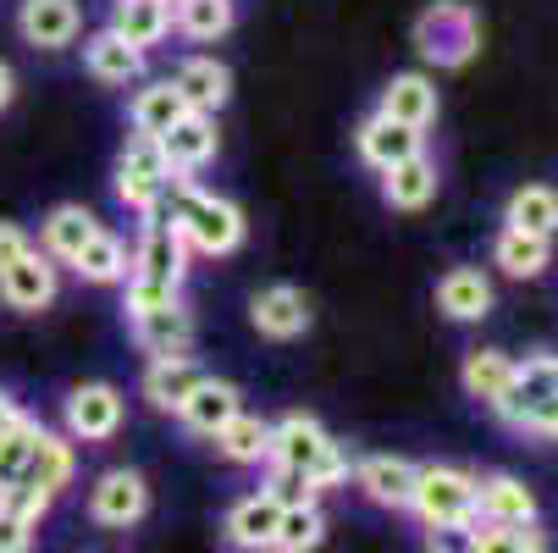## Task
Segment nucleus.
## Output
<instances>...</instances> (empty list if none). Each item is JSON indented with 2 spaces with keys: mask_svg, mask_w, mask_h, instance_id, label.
I'll return each instance as SVG.
<instances>
[{
  "mask_svg": "<svg viewBox=\"0 0 558 553\" xmlns=\"http://www.w3.org/2000/svg\"><path fill=\"white\" fill-rule=\"evenodd\" d=\"M327 537V515L310 504H288L282 509V526H277V553H310V548H322Z\"/></svg>",
  "mask_w": 558,
  "mask_h": 553,
  "instance_id": "37",
  "label": "nucleus"
},
{
  "mask_svg": "<svg viewBox=\"0 0 558 553\" xmlns=\"http://www.w3.org/2000/svg\"><path fill=\"white\" fill-rule=\"evenodd\" d=\"M437 161L421 149V155H410V161H398V167H387L381 172V200L392 205V211H426L432 200H437Z\"/></svg>",
  "mask_w": 558,
  "mask_h": 553,
  "instance_id": "23",
  "label": "nucleus"
},
{
  "mask_svg": "<svg viewBox=\"0 0 558 553\" xmlns=\"http://www.w3.org/2000/svg\"><path fill=\"white\" fill-rule=\"evenodd\" d=\"M277 526H282V504L260 488L250 498H238L227 509V542L244 548V553H271L277 548Z\"/></svg>",
  "mask_w": 558,
  "mask_h": 553,
  "instance_id": "16",
  "label": "nucleus"
},
{
  "mask_svg": "<svg viewBox=\"0 0 558 553\" xmlns=\"http://www.w3.org/2000/svg\"><path fill=\"white\" fill-rule=\"evenodd\" d=\"M504 227H520L531 239H558V189L553 183H525L509 194Z\"/></svg>",
  "mask_w": 558,
  "mask_h": 553,
  "instance_id": "29",
  "label": "nucleus"
},
{
  "mask_svg": "<svg viewBox=\"0 0 558 553\" xmlns=\"http://www.w3.org/2000/svg\"><path fill=\"white\" fill-rule=\"evenodd\" d=\"M250 322H255L260 338H277V344L304 338L310 333V299L293 282H271V288H260L250 299Z\"/></svg>",
  "mask_w": 558,
  "mask_h": 553,
  "instance_id": "13",
  "label": "nucleus"
},
{
  "mask_svg": "<svg viewBox=\"0 0 558 553\" xmlns=\"http://www.w3.org/2000/svg\"><path fill=\"white\" fill-rule=\"evenodd\" d=\"M167 304H183V288L128 277V299H122V310H128V315H149V310H167Z\"/></svg>",
  "mask_w": 558,
  "mask_h": 553,
  "instance_id": "39",
  "label": "nucleus"
},
{
  "mask_svg": "<svg viewBox=\"0 0 558 553\" xmlns=\"http://www.w3.org/2000/svg\"><path fill=\"white\" fill-rule=\"evenodd\" d=\"M210 371L199 365V360H189V354H178V360H149V371H144V399L155 405V410H183V399L205 382Z\"/></svg>",
  "mask_w": 558,
  "mask_h": 553,
  "instance_id": "27",
  "label": "nucleus"
},
{
  "mask_svg": "<svg viewBox=\"0 0 558 553\" xmlns=\"http://www.w3.org/2000/svg\"><path fill=\"white\" fill-rule=\"evenodd\" d=\"M189 106H183V95H178V84L172 77H161V84H144L138 95H133V106H128V117H133V133H144V139H161L178 117H183Z\"/></svg>",
  "mask_w": 558,
  "mask_h": 553,
  "instance_id": "30",
  "label": "nucleus"
},
{
  "mask_svg": "<svg viewBox=\"0 0 558 553\" xmlns=\"http://www.w3.org/2000/svg\"><path fill=\"white\" fill-rule=\"evenodd\" d=\"M415 50L421 61L453 72V67H470L475 50H482V17L464 0H432V7L415 17Z\"/></svg>",
  "mask_w": 558,
  "mask_h": 553,
  "instance_id": "2",
  "label": "nucleus"
},
{
  "mask_svg": "<svg viewBox=\"0 0 558 553\" xmlns=\"http://www.w3.org/2000/svg\"><path fill=\"white\" fill-rule=\"evenodd\" d=\"M167 194H172V200H161V205H167L161 221L178 232L194 255H232L238 244H244V211H238L232 200L205 194V189H194L189 178H172Z\"/></svg>",
  "mask_w": 558,
  "mask_h": 553,
  "instance_id": "1",
  "label": "nucleus"
},
{
  "mask_svg": "<svg viewBox=\"0 0 558 553\" xmlns=\"http://www.w3.org/2000/svg\"><path fill=\"white\" fill-rule=\"evenodd\" d=\"M12 100H17V72H12L7 61H0V111H7Z\"/></svg>",
  "mask_w": 558,
  "mask_h": 553,
  "instance_id": "46",
  "label": "nucleus"
},
{
  "mask_svg": "<svg viewBox=\"0 0 558 553\" xmlns=\"http://www.w3.org/2000/svg\"><path fill=\"white\" fill-rule=\"evenodd\" d=\"M475 520H493V526H536V493L498 470V477H475Z\"/></svg>",
  "mask_w": 558,
  "mask_h": 553,
  "instance_id": "14",
  "label": "nucleus"
},
{
  "mask_svg": "<svg viewBox=\"0 0 558 553\" xmlns=\"http://www.w3.org/2000/svg\"><path fill=\"white\" fill-rule=\"evenodd\" d=\"M56 288H61L56 261L39 255V244H34L23 261H12L7 272H0V304L17 310V315H39V310H50V304H56Z\"/></svg>",
  "mask_w": 558,
  "mask_h": 553,
  "instance_id": "7",
  "label": "nucleus"
},
{
  "mask_svg": "<svg viewBox=\"0 0 558 553\" xmlns=\"http://www.w3.org/2000/svg\"><path fill=\"white\" fill-rule=\"evenodd\" d=\"M183 272H189V244L178 239V232H172L161 216H149L144 232H138V250H133V272H128V277L183 288Z\"/></svg>",
  "mask_w": 558,
  "mask_h": 553,
  "instance_id": "11",
  "label": "nucleus"
},
{
  "mask_svg": "<svg viewBox=\"0 0 558 553\" xmlns=\"http://www.w3.org/2000/svg\"><path fill=\"white\" fill-rule=\"evenodd\" d=\"M50 493H39V488H28V482H17V488H7V493H0V509H7V515H17V520H28L34 531H39V520L50 515Z\"/></svg>",
  "mask_w": 558,
  "mask_h": 553,
  "instance_id": "40",
  "label": "nucleus"
},
{
  "mask_svg": "<svg viewBox=\"0 0 558 553\" xmlns=\"http://www.w3.org/2000/svg\"><path fill=\"white\" fill-rule=\"evenodd\" d=\"M172 28L183 39L210 45L232 28V0H172Z\"/></svg>",
  "mask_w": 558,
  "mask_h": 553,
  "instance_id": "35",
  "label": "nucleus"
},
{
  "mask_svg": "<svg viewBox=\"0 0 558 553\" xmlns=\"http://www.w3.org/2000/svg\"><path fill=\"white\" fill-rule=\"evenodd\" d=\"M144 509H149V488H144L138 470H128V465L106 470V477L89 488V515H95L100 526H111V531L138 526V520H144Z\"/></svg>",
  "mask_w": 558,
  "mask_h": 553,
  "instance_id": "9",
  "label": "nucleus"
},
{
  "mask_svg": "<svg viewBox=\"0 0 558 553\" xmlns=\"http://www.w3.org/2000/svg\"><path fill=\"white\" fill-rule=\"evenodd\" d=\"M453 553H470V548H453Z\"/></svg>",
  "mask_w": 558,
  "mask_h": 553,
  "instance_id": "48",
  "label": "nucleus"
},
{
  "mask_svg": "<svg viewBox=\"0 0 558 553\" xmlns=\"http://www.w3.org/2000/svg\"><path fill=\"white\" fill-rule=\"evenodd\" d=\"M470 553H547V537L536 526H493L475 520L470 526Z\"/></svg>",
  "mask_w": 558,
  "mask_h": 553,
  "instance_id": "36",
  "label": "nucleus"
},
{
  "mask_svg": "<svg viewBox=\"0 0 558 553\" xmlns=\"http://www.w3.org/2000/svg\"><path fill=\"white\" fill-rule=\"evenodd\" d=\"M133 338L149 360H178L189 354L194 344V315L183 304H167V310H149V315H133Z\"/></svg>",
  "mask_w": 558,
  "mask_h": 553,
  "instance_id": "19",
  "label": "nucleus"
},
{
  "mask_svg": "<svg viewBox=\"0 0 558 553\" xmlns=\"http://www.w3.org/2000/svg\"><path fill=\"white\" fill-rule=\"evenodd\" d=\"M332 454H338V443L327 437V426L315 416H282L271 426V465H293L304 477H315Z\"/></svg>",
  "mask_w": 558,
  "mask_h": 553,
  "instance_id": "8",
  "label": "nucleus"
},
{
  "mask_svg": "<svg viewBox=\"0 0 558 553\" xmlns=\"http://www.w3.org/2000/svg\"><path fill=\"white\" fill-rule=\"evenodd\" d=\"M95 232H100L95 211H84V205H56V211L39 221V255H50L56 266H72L77 250H84Z\"/></svg>",
  "mask_w": 558,
  "mask_h": 553,
  "instance_id": "21",
  "label": "nucleus"
},
{
  "mask_svg": "<svg viewBox=\"0 0 558 553\" xmlns=\"http://www.w3.org/2000/svg\"><path fill=\"white\" fill-rule=\"evenodd\" d=\"M238 410H244V399H238V387L232 382H216V376H205L194 393H189V399H183V426L189 432H199V437H216Z\"/></svg>",
  "mask_w": 558,
  "mask_h": 553,
  "instance_id": "25",
  "label": "nucleus"
},
{
  "mask_svg": "<svg viewBox=\"0 0 558 553\" xmlns=\"http://www.w3.org/2000/svg\"><path fill=\"white\" fill-rule=\"evenodd\" d=\"M111 34H122L133 50H155L172 34V0H117Z\"/></svg>",
  "mask_w": 558,
  "mask_h": 553,
  "instance_id": "26",
  "label": "nucleus"
},
{
  "mask_svg": "<svg viewBox=\"0 0 558 553\" xmlns=\"http://www.w3.org/2000/svg\"><path fill=\"white\" fill-rule=\"evenodd\" d=\"M34 548V526L0 509V553H28Z\"/></svg>",
  "mask_w": 558,
  "mask_h": 553,
  "instance_id": "43",
  "label": "nucleus"
},
{
  "mask_svg": "<svg viewBox=\"0 0 558 553\" xmlns=\"http://www.w3.org/2000/svg\"><path fill=\"white\" fill-rule=\"evenodd\" d=\"M387 122H398V128H415V133H426L432 122H437V84L426 72H398L392 84L381 89V106H376Z\"/></svg>",
  "mask_w": 558,
  "mask_h": 553,
  "instance_id": "17",
  "label": "nucleus"
},
{
  "mask_svg": "<svg viewBox=\"0 0 558 553\" xmlns=\"http://www.w3.org/2000/svg\"><path fill=\"white\" fill-rule=\"evenodd\" d=\"M17 34L34 50H66L77 34H84V7H77V0H23Z\"/></svg>",
  "mask_w": 558,
  "mask_h": 553,
  "instance_id": "10",
  "label": "nucleus"
},
{
  "mask_svg": "<svg viewBox=\"0 0 558 553\" xmlns=\"http://www.w3.org/2000/svg\"><path fill=\"white\" fill-rule=\"evenodd\" d=\"M216 448H221L232 465H260V459H271V421L238 410V416L216 432Z\"/></svg>",
  "mask_w": 558,
  "mask_h": 553,
  "instance_id": "34",
  "label": "nucleus"
},
{
  "mask_svg": "<svg viewBox=\"0 0 558 553\" xmlns=\"http://www.w3.org/2000/svg\"><path fill=\"white\" fill-rule=\"evenodd\" d=\"M343 477H349V459H343V448H338V454H332V459H327V465L310 477V488H315V493H332Z\"/></svg>",
  "mask_w": 558,
  "mask_h": 553,
  "instance_id": "44",
  "label": "nucleus"
},
{
  "mask_svg": "<svg viewBox=\"0 0 558 553\" xmlns=\"http://www.w3.org/2000/svg\"><path fill=\"white\" fill-rule=\"evenodd\" d=\"M493 261H498L509 277L531 282V277L547 272V261H553V239H531V232H520V227H504V232H498V244H493Z\"/></svg>",
  "mask_w": 558,
  "mask_h": 553,
  "instance_id": "33",
  "label": "nucleus"
},
{
  "mask_svg": "<svg viewBox=\"0 0 558 553\" xmlns=\"http://www.w3.org/2000/svg\"><path fill=\"white\" fill-rule=\"evenodd\" d=\"M28 250H34L28 227H17V221H0V272H7L12 261H23Z\"/></svg>",
  "mask_w": 558,
  "mask_h": 553,
  "instance_id": "42",
  "label": "nucleus"
},
{
  "mask_svg": "<svg viewBox=\"0 0 558 553\" xmlns=\"http://www.w3.org/2000/svg\"><path fill=\"white\" fill-rule=\"evenodd\" d=\"M61 416H66V437L72 443H111L122 432L128 405H122V387H111V382H77L66 393Z\"/></svg>",
  "mask_w": 558,
  "mask_h": 553,
  "instance_id": "5",
  "label": "nucleus"
},
{
  "mask_svg": "<svg viewBox=\"0 0 558 553\" xmlns=\"http://www.w3.org/2000/svg\"><path fill=\"white\" fill-rule=\"evenodd\" d=\"M509 376H514V360H509L504 349H470V354H464V371H459L464 393H470V399H482L487 410L504 399Z\"/></svg>",
  "mask_w": 558,
  "mask_h": 553,
  "instance_id": "31",
  "label": "nucleus"
},
{
  "mask_svg": "<svg viewBox=\"0 0 558 553\" xmlns=\"http://www.w3.org/2000/svg\"><path fill=\"white\" fill-rule=\"evenodd\" d=\"M354 149H360L365 167L387 172V167H398V161H410V155H421V149H426V133L398 128V122H387L381 111H371V117L360 122V133H354Z\"/></svg>",
  "mask_w": 558,
  "mask_h": 553,
  "instance_id": "15",
  "label": "nucleus"
},
{
  "mask_svg": "<svg viewBox=\"0 0 558 553\" xmlns=\"http://www.w3.org/2000/svg\"><path fill=\"white\" fill-rule=\"evenodd\" d=\"M167 189H172V167H167L161 144L144 139V133H133V139L122 144V155H117V200H122L133 216L149 221V216H161Z\"/></svg>",
  "mask_w": 558,
  "mask_h": 553,
  "instance_id": "4",
  "label": "nucleus"
},
{
  "mask_svg": "<svg viewBox=\"0 0 558 553\" xmlns=\"http://www.w3.org/2000/svg\"><path fill=\"white\" fill-rule=\"evenodd\" d=\"M531 432H536V437H558V387H553V399H547V405L536 410Z\"/></svg>",
  "mask_w": 558,
  "mask_h": 553,
  "instance_id": "45",
  "label": "nucleus"
},
{
  "mask_svg": "<svg viewBox=\"0 0 558 553\" xmlns=\"http://www.w3.org/2000/svg\"><path fill=\"white\" fill-rule=\"evenodd\" d=\"M72 477H77V448H72V437L39 426V437H34V448H28V465H23V482L39 488V493H50V498H61V493L72 488Z\"/></svg>",
  "mask_w": 558,
  "mask_h": 553,
  "instance_id": "18",
  "label": "nucleus"
},
{
  "mask_svg": "<svg viewBox=\"0 0 558 553\" xmlns=\"http://www.w3.org/2000/svg\"><path fill=\"white\" fill-rule=\"evenodd\" d=\"M172 84H178V95H183L189 111L216 117V111L227 106V95H232V72H227L216 56H189V61L172 72Z\"/></svg>",
  "mask_w": 558,
  "mask_h": 553,
  "instance_id": "22",
  "label": "nucleus"
},
{
  "mask_svg": "<svg viewBox=\"0 0 558 553\" xmlns=\"http://www.w3.org/2000/svg\"><path fill=\"white\" fill-rule=\"evenodd\" d=\"M410 509L426 531H470L475 526V477L459 465H421Z\"/></svg>",
  "mask_w": 558,
  "mask_h": 553,
  "instance_id": "3",
  "label": "nucleus"
},
{
  "mask_svg": "<svg viewBox=\"0 0 558 553\" xmlns=\"http://www.w3.org/2000/svg\"><path fill=\"white\" fill-rule=\"evenodd\" d=\"M553 387H558V354H531V360H514V376L504 387V399L493 405V416L514 432H531L536 410L553 399Z\"/></svg>",
  "mask_w": 558,
  "mask_h": 553,
  "instance_id": "6",
  "label": "nucleus"
},
{
  "mask_svg": "<svg viewBox=\"0 0 558 553\" xmlns=\"http://www.w3.org/2000/svg\"><path fill=\"white\" fill-rule=\"evenodd\" d=\"M271 553H277V548H271Z\"/></svg>",
  "mask_w": 558,
  "mask_h": 553,
  "instance_id": "49",
  "label": "nucleus"
},
{
  "mask_svg": "<svg viewBox=\"0 0 558 553\" xmlns=\"http://www.w3.org/2000/svg\"><path fill=\"white\" fill-rule=\"evenodd\" d=\"M84 67H89L95 84H133V77L144 72V50H133L122 34L100 28V34L84 39Z\"/></svg>",
  "mask_w": 558,
  "mask_h": 553,
  "instance_id": "28",
  "label": "nucleus"
},
{
  "mask_svg": "<svg viewBox=\"0 0 558 553\" xmlns=\"http://www.w3.org/2000/svg\"><path fill=\"white\" fill-rule=\"evenodd\" d=\"M437 310L448 322H482L493 310V282L475 272V266H453L437 277Z\"/></svg>",
  "mask_w": 558,
  "mask_h": 553,
  "instance_id": "24",
  "label": "nucleus"
},
{
  "mask_svg": "<svg viewBox=\"0 0 558 553\" xmlns=\"http://www.w3.org/2000/svg\"><path fill=\"white\" fill-rule=\"evenodd\" d=\"M72 272L84 277V282H128V272H133V255H128V244L117 239V232H95V239L77 250V261H72Z\"/></svg>",
  "mask_w": 558,
  "mask_h": 553,
  "instance_id": "32",
  "label": "nucleus"
},
{
  "mask_svg": "<svg viewBox=\"0 0 558 553\" xmlns=\"http://www.w3.org/2000/svg\"><path fill=\"white\" fill-rule=\"evenodd\" d=\"M282 509L288 504H310L315 498V488H310V477H304V470H293V465H271V488H266Z\"/></svg>",
  "mask_w": 558,
  "mask_h": 553,
  "instance_id": "41",
  "label": "nucleus"
},
{
  "mask_svg": "<svg viewBox=\"0 0 558 553\" xmlns=\"http://www.w3.org/2000/svg\"><path fill=\"white\" fill-rule=\"evenodd\" d=\"M34 437H39V421L34 416H17L12 426H0V493L23 482V465H28Z\"/></svg>",
  "mask_w": 558,
  "mask_h": 553,
  "instance_id": "38",
  "label": "nucleus"
},
{
  "mask_svg": "<svg viewBox=\"0 0 558 553\" xmlns=\"http://www.w3.org/2000/svg\"><path fill=\"white\" fill-rule=\"evenodd\" d=\"M354 482L371 504L381 509H410V493H415V465L410 459H392V454H371L354 465Z\"/></svg>",
  "mask_w": 558,
  "mask_h": 553,
  "instance_id": "20",
  "label": "nucleus"
},
{
  "mask_svg": "<svg viewBox=\"0 0 558 553\" xmlns=\"http://www.w3.org/2000/svg\"><path fill=\"white\" fill-rule=\"evenodd\" d=\"M161 155H167V167H172V178H194L199 167H210L216 161V117H205V111H183L161 139Z\"/></svg>",
  "mask_w": 558,
  "mask_h": 553,
  "instance_id": "12",
  "label": "nucleus"
},
{
  "mask_svg": "<svg viewBox=\"0 0 558 553\" xmlns=\"http://www.w3.org/2000/svg\"><path fill=\"white\" fill-rule=\"evenodd\" d=\"M17 416H23V410H17V399H12V393H7V387H0V426H12Z\"/></svg>",
  "mask_w": 558,
  "mask_h": 553,
  "instance_id": "47",
  "label": "nucleus"
}]
</instances>
